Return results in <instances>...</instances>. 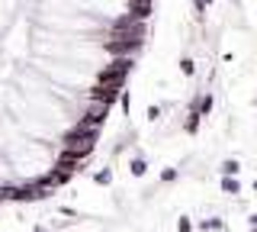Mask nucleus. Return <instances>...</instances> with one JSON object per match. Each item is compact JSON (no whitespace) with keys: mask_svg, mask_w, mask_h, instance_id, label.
Masks as SVG:
<instances>
[{"mask_svg":"<svg viewBox=\"0 0 257 232\" xmlns=\"http://www.w3.org/2000/svg\"><path fill=\"white\" fill-rule=\"evenodd\" d=\"M128 13H132L135 20H148L151 13H155V7H151V0H128Z\"/></svg>","mask_w":257,"mask_h":232,"instance_id":"obj_1","label":"nucleus"},{"mask_svg":"<svg viewBox=\"0 0 257 232\" xmlns=\"http://www.w3.org/2000/svg\"><path fill=\"white\" fill-rule=\"evenodd\" d=\"M106 110H109V107H103V110H100V103H96V110H90V113L80 119V126H93V129H100V126L106 123Z\"/></svg>","mask_w":257,"mask_h":232,"instance_id":"obj_2","label":"nucleus"},{"mask_svg":"<svg viewBox=\"0 0 257 232\" xmlns=\"http://www.w3.org/2000/svg\"><path fill=\"white\" fill-rule=\"evenodd\" d=\"M199 119H203V113H199V110L193 107V110H190V116H187V123H183L187 135H196V132H199Z\"/></svg>","mask_w":257,"mask_h":232,"instance_id":"obj_3","label":"nucleus"},{"mask_svg":"<svg viewBox=\"0 0 257 232\" xmlns=\"http://www.w3.org/2000/svg\"><path fill=\"white\" fill-rule=\"evenodd\" d=\"M212 7V0H193V17H196V23L206 20V10Z\"/></svg>","mask_w":257,"mask_h":232,"instance_id":"obj_4","label":"nucleus"},{"mask_svg":"<svg viewBox=\"0 0 257 232\" xmlns=\"http://www.w3.org/2000/svg\"><path fill=\"white\" fill-rule=\"evenodd\" d=\"M238 171H241V162H238V158H225V162H222V174H225V178H235Z\"/></svg>","mask_w":257,"mask_h":232,"instance_id":"obj_5","label":"nucleus"},{"mask_svg":"<svg viewBox=\"0 0 257 232\" xmlns=\"http://www.w3.org/2000/svg\"><path fill=\"white\" fill-rule=\"evenodd\" d=\"M203 232H222L225 229V219H219V216H212V219H203V226H199Z\"/></svg>","mask_w":257,"mask_h":232,"instance_id":"obj_6","label":"nucleus"},{"mask_svg":"<svg viewBox=\"0 0 257 232\" xmlns=\"http://www.w3.org/2000/svg\"><path fill=\"white\" fill-rule=\"evenodd\" d=\"M222 194H241L238 178H222Z\"/></svg>","mask_w":257,"mask_h":232,"instance_id":"obj_7","label":"nucleus"},{"mask_svg":"<svg viewBox=\"0 0 257 232\" xmlns=\"http://www.w3.org/2000/svg\"><path fill=\"white\" fill-rule=\"evenodd\" d=\"M93 184H100V187H109V184H112V171H109V168L96 171V174H93Z\"/></svg>","mask_w":257,"mask_h":232,"instance_id":"obj_8","label":"nucleus"},{"mask_svg":"<svg viewBox=\"0 0 257 232\" xmlns=\"http://www.w3.org/2000/svg\"><path fill=\"white\" fill-rule=\"evenodd\" d=\"M212 94H206V97H199V113H203V116H209V113H212Z\"/></svg>","mask_w":257,"mask_h":232,"instance_id":"obj_9","label":"nucleus"},{"mask_svg":"<svg viewBox=\"0 0 257 232\" xmlns=\"http://www.w3.org/2000/svg\"><path fill=\"white\" fill-rule=\"evenodd\" d=\"M128 168H132V174H135V178H145V171H148V165H145V158H135V162L128 165Z\"/></svg>","mask_w":257,"mask_h":232,"instance_id":"obj_10","label":"nucleus"},{"mask_svg":"<svg viewBox=\"0 0 257 232\" xmlns=\"http://www.w3.org/2000/svg\"><path fill=\"white\" fill-rule=\"evenodd\" d=\"M177 232H196V226H193L190 216H180V219H177Z\"/></svg>","mask_w":257,"mask_h":232,"instance_id":"obj_11","label":"nucleus"},{"mask_svg":"<svg viewBox=\"0 0 257 232\" xmlns=\"http://www.w3.org/2000/svg\"><path fill=\"white\" fill-rule=\"evenodd\" d=\"M180 71L187 78H193V74H196V61H193V58H180Z\"/></svg>","mask_w":257,"mask_h":232,"instance_id":"obj_12","label":"nucleus"},{"mask_svg":"<svg viewBox=\"0 0 257 232\" xmlns=\"http://www.w3.org/2000/svg\"><path fill=\"white\" fill-rule=\"evenodd\" d=\"M161 181H164V184L177 181V168H164V171H161Z\"/></svg>","mask_w":257,"mask_h":232,"instance_id":"obj_13","label":"nucleus"},{"mask_svg":"<svg viewBox=\"0 0 257 232\" xmlns=\"http://www.w3.org/2000/svg\"><path fill=\"white\" fill-rule=\"evenodd\" d=\"M119 103H122V110H125V113H128V110H132V94H119Z\"/></svg>","mask_w":257,"mask_h":232,"instance_id":"obj_14","label":"nucleus"},{"mask_svg":"<svg viewBox=\"0 0 257 232\" xmlns=\"http://www.w3.org/2000/svg\"><path fill=\"white\" fill-rule=\"evenodd\" d=\"M161 113H164V110H161L158 103H151V107H148V119H161Z\"/></svg>","mask_w":257,"mask_h":232,"instance_id":"obj_15","label":"nucleus"},{"mask_svg":"<svg viewBox=\"0 0 257 232\" xmlns=\"http://www.w3.org/2000/svg\"><path fill=\"white\" fill-rule=\"evenodd\" d=\"M251 226H257V213H254V216H251Z\"/></svg>","mask_w":257,"mask_h":232,"instance_id":"obj_16","label":"nucleus"},{"mask_svg":"<svg viewBox=\"0 0 257 232\" xmlns=\"http://www.w3.org/2000/svg\"><path fill=\"white\" fill-rule=\"evenodd\" d=\"M32 232H45V229H42V226H36V229H32Z\"/></svg>","mask_w":257,"mask_h":232,"instance_id":"obj_17","label":"nucleus"},{"mask_svg":"<svg viewBox=\"0 0 257 232\" xmlns=\"http://www.w3.org/2000/svg\"><path fill=\"white\" fill-rule=\"evenodd\" d=\"M254 190H257V181H254Z\"/></svg>","mask_w":257,"mask_h":232,"instance_id":"obj_18","label":"nucleus"},{"mask_svg":"<svg viewBox=\"0 0 257 232\" xmlns=\"http://www.w3.org/2000/svg\"><path fill=\"white\" fill-rule=\"evenodd\" d=\"M254 232H257V226H254Z\"/></svg>","mask_w":257,"mask_h":232,"instance_id":"obj_19","label":"nucleus"}]
</instances>
